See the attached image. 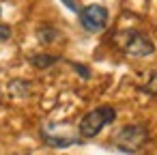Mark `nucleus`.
Wrapping results in <instances>:
<instances>
[{
	"instance_id": "20e7f679",
	"label": "nucleus",
	"mask_w": 157,
	"mask_h": 155,
	"mask_svg": "<svg viewBox=\"0 0 157 155\" xmlns=\"http://www.w3.org/2000/svg\"><path fill=\"white\" fill-rule=\"evenodd\" d=\"M80 22L88 33H101L108 24V9L101 5H88L80 9Z\"/></svg>"
},
{
	"instance_id": "0eeeda50",
	"label": "nucleus",
	"mask_w": 157,
	"mask_h": 155,
	"mask_svg": "<svg viewBox=\"0 0 157 155\" xmlns=\"http://www.w3.org/2000/svg\"><path fill=\"white\" fill-rule=\"evenodd\" d=\"M142 91H146L148 95H157V73L148 78V82L142 86Z\"/></svg>"
},
{
	"instance_id": "f03ea898",
	"label": "nucleus",
	"mask_w": 157,
	"mask_h": 155,
	"mask_svg": "<svg viewBox=\"0 0 157 155\" xmlns=\"http://www.w3.org/2000/svg\"><path fill=\"white\" fill-rule=\"evenodd\" d=\"M116 43L129 56H146V54L155 52L153 41L144 33H140V30H123V33H118L116 35Z\"/></svg>"
},
{
	"instance_id": "423d86ee",
	"label": "nucleus",
	"mask_w": 157,
	"mask_h": 155,
	"mask_svg": "<svg viewBox=\"0 0 157 155\" xmlns=\"http://www.w3.org/2000/svg\"><path fill=\"white\" fill-rule=\"evenodd\" d=\"M58 37V30H54V28H50V26H43V28H39L37 30V39L41 41V43H52L54 39Z\"/></svg>"
},
{
	"instance_id": "1a4fd4ad",
	"label": "nucleus",
	"mask_w": 157,
	"mask_h": 155,
	"mask_svg": "<svg viewBox=\"0 0 157 155\" xmlns=\"http://www.w3.org/2000/svg\"><path fill=\"white\" fill-rule=\"evenodd\" d=\"M11 37V28L9 26H0V41L2 39H9Z\"/></svg>"
},
{
	"instance_id": "39448f33",
	"label": "nucleus",
	"mask_w": 157,
	"mask_h": 155,
	"mask_svg": "<svg viewBox=\"0 0 157 155\" xmlns=\"http://www.w3.org/2000/svg\"><path fill=\"white\" fill-rule=\"evenodd\" d=\"M56 60H58V58L52 56V54H35V56H30V63H33V67H37V69H48V67H52Z\"/></svg>"
},
{
	"instance_id": "7ed1b4c3",
	"label": "nucleus",
	"mask_w": 157,
	"mask_h": 155,
	"mask_svg": "<svg viewBox=\"0 0 157 155\" xmlns=\"http://www.w3.org/2000/svg\"><path fill=\"white\" fill-rule=\"evenodd\" d=\"M148 140V131L144 125H125L114 136V146L123 153H136Z\"/></svg>"
},
{
	"instance_id": "f257e3e1",
	"label": "nucleus",
	"mask_w": 157,
	"mask_h": 155,
	"mask_svg": "<svg viewBox=\"0 0 157 155\" xmlns=\"http://www.w3.org/2000/svg\"><path fill=\"white\" fill-rule=\"evenodd\" d=\"M114 118H116V112H114L112 106L95 108V110H90L88 114L82 116L80 127H78V134H80L82 138H95V136L103 129V125L112 123Z\"/></svg>"
},
{
	"instance_id": "6e6552de",
	"label": "nucleus",
	"mask_w": 157,
	"mask_h": 155,
	"mask_svg": "<svg viewBox=\"0 0 157 155\" xmlns=\"http://www.w3.org/2000/svg\"><path fill=\"white\" fill-rule=\"evenodd\" d=\"M60 2H63V5H65L67 9H71V11H75V13L80 11V9H78V2H75V0H60Z\"/></svg>"
}]
</instances>
